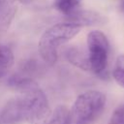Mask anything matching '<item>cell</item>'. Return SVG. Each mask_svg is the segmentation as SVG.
I'll use <instances>...</instances> for the list:
<instances>
[{
	"instance_id": "10",
	"label": "cell",
	"mask_w": 124,
	"mask_h": 124,
	"mask_svg": "<svg viewBox=\"0 0 124 124\" xmlns=\"http://www.w3.org/2000/svg\"><path fill=\"white\" fill-rule=\"evenodd\" d=\"M54 8L65 16H68L78 10L79 0H54Z\"/></svg>"
},
{
	"instance_id": "5",
	"label": "cell",
	"mask_w": 124,
	"mask_h": 124,
	"mask_svg": "<svg viewBox=\"0 0 124 124\" xmlns=\"http://www.w3.org/2000/svg\"><path fill=\"white\" fill-rule=\"evenodd\" d=\"M67 22H72L77 25L91 26L96 24H102L106 22V17L94 11L88 10H77L74 13L66 16Z\"/></svg>"
},
{
	"instance_id": "4",
	"label": "cell",
	"mask_w": 124,
	"mask_h": 124,
	"mask_svg": "<svg viewBox=\"0 0 124 124\" xmlns=\"http://www.w3.org/2000/svg\"><path fill=\"white\" fill-rule=\"evenodd\" d=\"M87 48L90 71L101 78H108V58L109 44L106 35L94 30L87 35Z\"/></svg>"
},
{
	"instance_id": "6",
	"label": "cell",
	"mask_w": 124,
	"mask_h": 124,
	"mask_svg": "<svg viewBox=\"0 0 124 124\" xmlns=\"http://www.w3.org/2000/svg\"><path fill=\"white\" fill-rule=\"evenodd\" d=\"M64 57L75 67L82 71H90L88 52H85L78 46H69L64 50Z\"/></svg>"
},
{
	"instance_id": "1",
	"label": "cell",
	"mask_w": 124,
	"mask_h": 124,
	"mask_svg": "<svg viewBox=\"0 0 124 124\" xmlns=\"http://www.w3.org/2000/svg\"><path fill=\"white\" fill-rule=\"evenodd\" d=\"M50 113L46 94L36 85L7 102L0 113V123L42 124Z\"/></svg>"
},
{
	"instance_id": "8",
	"label": "cell",
	"mask_w": 124,
	"mask_h": 124,
	"mask_svg": "<svg viewBox=\"0 0 124 124\" xmlns=\"http://www.w3.org/2000/svg\"><path fill=\"white\" fill-rule=\"evenodd\" d=\"M14 64V54L12 49L0 44V78L6 76Z\"/></svg>"
},
{
	"instance_id": "7",
	"label": "cell",
	"mask_w": 124,
	"mask_h": 124,
	"mask_svg": "<svg viewBox=\"0 0 124 124\" xmlns=\"http://www.w3.org/2000/svg\"><path fill=\"white\" fill-rule=\"evenodd\" d=\"M16 13V6L13 0H0V37L5 34Z\"/></svg>"
},
{
	"instance_id": "9",
	"label": "cell",
	"mask_w": 124,
	"mask_h": 124,
	"mask_svg": "<svg viewBox=\"0 0 124 124\" xmlns=\"http://www.w3.org/2000/svg\"><path fill=\"white\" fill-rule=\"evenodd\" d=\"M69 109L66 106L60 105L49 114V116L42 124H68Z\"/></svg>"
},
{
	"instance_id": "13",
	"label": "cell",
	"mask_w": 124,
	"mask_h": 124,
	"mask_svg": "<svg viewBox=\"0 0 124 124\" xmlns=\"http://www.w3.org/2000/svg\"><path fill=\"white\" fill-rule=\"evenodd\" d=\"M16 1H18V2H19V3H21V4L27 5V4H30L33 0H16Z\"/></svg>"
},
{
	"instance_id": "12",
	"label": "cell",
	"mask_w": 124,
	"mask_h": 124,
	"mask_svg": "<svg viewBox=\"0 0 124 124\" xmlns=\"http://www.w3.org/2000/svg\"><path fill=\"white\" fill-rule=\"evenodd\" d=\"M108 124H124V104L114 109Z\"/></svg>"
},
{
	"instance_id": "2",
	"label": "cell",
	"mask_w": 124,
	"mask_h": 124,
	"mask_svg": "<svg viewBox=\"0 0 124 124\" xmlns=\"http://www.w3.org/2000/svg\"><path fill=\"white\" fill-rule=\"evenodd\" d=\"M81 27L72 22L56 23L46 29L42 35L38 49L42 59L48 65H54L58 58L59 46L70 42L77 36Z\"/></svg>"
},
{
	"instance_id": "3",
	"label": "cell",
	"mask_w": 124,
	"mask_h": 124,
	"mask_svg": "<svg viewBox=\"0 0 124 124\" xmlns=\"http://www.w3.org/2000/svg\"><path fill=\"white\" fill-rule=\"evenodd\" d=\"M106 96L96 90H89L78 95L69 110L68 124H92L103 112Z\"/></svg>"
},
{
	"instance_id": "11",
	"label": "cell",
	"mask_w": 124,
	"mask_h": 124,
	"mask_svg": "<svg viewBox=\"0 0 124 124\" xmlns=\"http://www.w3.org/2000/svg\"><path fill=\"white\" fill-rule=\"evenodd\" d=\"M112 77L118 85L124 87V54L117 56L112 70Z\"/></svg>"
},
{
	"instance_id": "14",
	"label": "cell",
	"mask_w": 124,
	"mask_h": 124,
	"mask_svg": "<svg viewBox=\"0 0 124 124\" xmlns=\"http://www.w3.org/2000/svg\"><path fill=\"white\" fill-rule=\"evenodd\" d=\"M121 9L124 11V1H123V2H122V4H121Z\"/></svg>"
}]
</instances>
